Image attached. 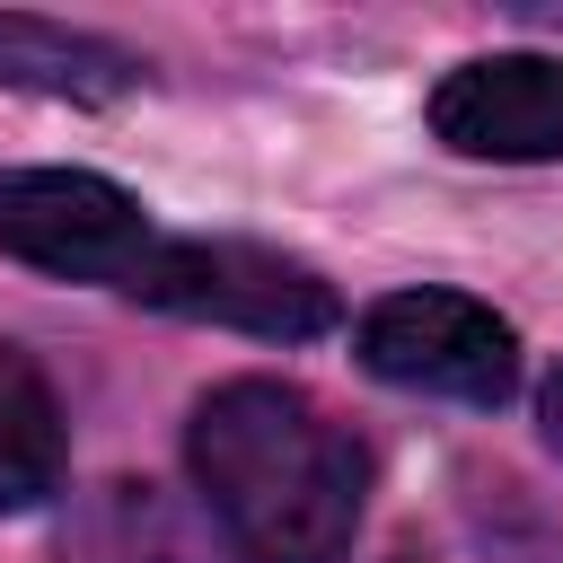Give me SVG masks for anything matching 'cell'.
<instances>
[{"label": "cell", "instance_id": "1", "mask_svg": "<svg viewBox=\"0 0 563 563\" xmlns=\"http://www.w3.org/2000/svg\"><path fill=\"white\" fill-rule=\"evenodd\" d=\"M194 484L246 563H343L369 493L361 440L290 378H229L185 422Z\"/></svg>", "mask_w": 563, "mask_h": 563}, {"label": "cell", "instance_id": "2", "mask_svg": "<svg viewBox=\"0 0 563 563\" xmlns=\"http://www.w3.org/2000/svg\"><path fill=\"white\" fill-rule=\"evenodd\" d=\"M123 290L150 308L202 317V325L264 334V343H308L343 317L317 264H299L282 246H246V238H167V246L150 238V255L123 273Z\"/></svg>", "mask_w": 563, "mask_h": 563}, {"label": "cell", "instance_id": "3", "mask_svg": "<svg viewBox=\"0 0 563 563\" xmlns=\"http://www.w3.org/2000/svg\"><path fill=\"white\" fill-rule=\"evenodd\" d=\"M361 369L387 387H422V396H457V405H501L519 387V334L510 317H493L466 290H396L361 317L352 334Z\"/></svg>", "mask_w": 563, "mask_h": 563}, {"label": "cell", "instance_id": "4", "mask_svg": "<svg viewBox=\"0 0 563 563\" xmlns=\"http://www.w3.org/2000/svg\"><path fill=\"white\" fill-rule=\"evenodd\" d=\"M0 255L62 282H123L150 255V211L97 167H18L0 176Z\"/></svg>", "mask_w": 563, "mask_h": 563}, {"label": "cell", "instance_id": "5", "mask_svg": "<svg viewBox=\"0 0 563 563\" xmlns=\"http://www.w3.org/2000/svg\"><path fill=\"white\" fill-rule=\"evenodd\" d=\"M431 132L457 158H501V167L563 158V62L554 53H484V62H457L431 88Z\"/></svg>", "mask_w": 563, "mask_h": 563}, {"label": "cell", "instance_id": "6", "mask_svg": "<svg viewBox=\"0 0 563 563\" xmlns=\"http://www.w3.org/2000/svg\"><path fill=\"white\" fill-rule=\"evenodd\" d=\"M0 88H35V97H70V106H114L141 88V62L88 26L62 18H26L0 9Z\"/></svg>", "mask_w": 563, "mask_h": 563}, {"label": "cell", "instance_id": "7", "mask_svg": "<svg viewBox=\"0 0 563 563\" xmlns=\"http://www.w3.org/2000/svg\"><path fill=\"white\" fill-rule=\"evenodd\" d=\"M62 484V405H53V378L0 343V519L53 501Z\"/></svg>", "mask_w": 563, "mask_h": 563}, {"label": "cell", "instance_id": "8", "mask_svg": "<svg viewBox=\"0 0 563 563\" xmlns=\"http://www.w3.org/2000/svg\"><path fill=\"white\" fill-rule=\"evenodd\" d=\"M537 422H545V449H563V369L545 378V396H537Z\"/></svg>", "mask_w": 563, "mask_h": 563}]
</instances>
